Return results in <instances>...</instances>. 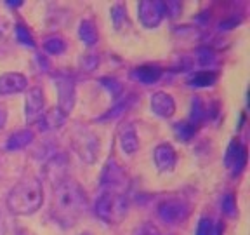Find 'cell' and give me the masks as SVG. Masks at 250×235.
I'll return each instance as SVG.
<instances>
[{
    "instance_id": "836d02e7",
    "label": "cell",
    "mask_w": 250,
    "mask_h": 235,
    "mask_svg": "<svg viewBox=\"0 0 250 235\" xmlns=\"http://www.w3.org/2000/svg\"><path fill=\"white\" fill-rule=\"evenodd\" d=\"M243 21V16L242 14H234V16H231V18H228V20H223L221 23H219V30H233V28H236V26H240V23Z\"/></svg>"
},
{
    "instance_id": "52a82bcc",
    "label": "cell",
    "mask_w": 250,
    "mask_h": 235,
    "mask_svg": "<svg viewBox=\"0 0 250 235\" xmlns=\"http://www.w3.org/2000/svg\"><path fill=\"white\" fill-rule=\"evenodd\" d=\"M99 190H113V192H125L127 190V172L113 157H109L106 161L101 171Z\"/></svg>"
},
{
    "instance_id": "8fae6325",
    "label": "cell",
    "mask_w": 250,
    "mask_h": 235,
    "mask_svg": "<svg viewBox=\"0 0 250 235\" xmlns=\"http://www.w3.org/2000/svg\"><path fill=\"white\" fill-rule=\"evenodd\" d=\"M45 112V96H43V89L39 86L30 87L26 93V99H24V118L30 124H35L42 114Z\"/></svg>"
},
{
    "instance_id": "4fadbf2b",
    "label": "cell",
    "mask_w": 250,
    "mask_h": 235,
    "mask_svg": "<svg viewBox=\"0 0 250 235\" xmlns=\"http://www.w3.org/2000/svg\"><path fill=\"white\" fill-rule=\"evenodd\" d=\"M149 108L151 112L160 118H170L176 114V101L170 94L165 91H155L149 98Z\"/></svg>"
},
{
    "instance_id": "3957f363",
    "label": "cell",
    "mask_w": 250,
    "mask_h": 235,
    "mask_svg": "<svg viewBox=\"0 0 250 235\" xmlns=\"http://www.w3.org/2000/svg\"><path fill=\"white\" fill-rule=\"evenodd\" d=\"M129 212V199L125 192L99 190L94 200V214L106 225H118Z\"/></svg>"
},
{
    "instance_id": "7a4b0ae2",
    "label": "cell",
    "mask_w": 250,
    "mask_h": 235,
    "mask_svg": "<svg viewBox=\"0 0 250 235\" xmlns=\"http://www.w3.org/2000/svg\"><path fill=\"white\" fill-rule=\"evenodd\" d=\"M43 204V185L37 176H24L9 190L5 206L14 216L35 214Z\"/></svg>"
},
{
    "instance_id": "4dcf8cb0",
    "label": "cell",
    "mask_w": 250,
    "mask_h": 235,
    "mask_svg": "<svg viewBox=\"0 0 250 235\" xmlns=\"http://www.w3.org/2000/svg\"><path fill=\"white\" fill-rule=\"evenodd\" d=\"M195 235H215V227L212 223V219L207 218V216H202L196 223Z\"/></svg>"
},
{
    "instance_id": "277c9868",
    "label": "cell",
    "mask_w": 250,
    "mask_h": 235,
    "mask_svg": "<svg viewBox=\"0 0 250 235\" xmlns=\"http://www.w3.org/2000/svg\"><path fill=\"white\" fill-rule=\"evenodd\" d=\"M71 148L82 162L94 164L99 155V140L89 127L77 125L71 136Z\"/></svg>"
},
{
    "instance_id": "d4e9b609",
    "label": "cell",
    "mask_w": 250,
    "mask_h": 235,
    "mask_svg": "<svg viewBox=\"0 0 250 235\" xmlns=\"http://www.w3.org/2000/svg\"><path fill=\"white\" fill-rule=\"evenodd\" d=\"M109 18H111V23H113V28L118 31L125 30L129 26V16H127V7L120 2H117L115 5H111L109 9Z\"/></svg>"
},
{
    "instance_id": "f1b7e54d",
    "label": "cell",
    "mask_w": 250,
    "mask_h": 235,
    "mask_svg": "<svg viewBox=\"0 0 250 235\" xmlns=\"http://www.w3.org/2000/svg\"><path fill=\"white\" fill-rule=\"evenodd\" d=\"M221 211L228 218H234L238 214V208H236V197L233 192H226L221 199Z\"/></svg>"
},
{
    "instance_id": "ba28073f",
    "label": "cell",
    "mask_w": 250,
    "mask_h": 235,
    "mask_svg": "<svg viewBox=\"0 0 250 235\" xmlns=\"http://www.w3.org/2000/svg\"><path fill=\"white\" fill-rule=\"evenodd\" d=\"M68 171H70V157L64 152H54L43 161L42 174L52 185V188L61 181L68 180Z\"/></svg>"
},
{
    "instance_id": "74e56055",
    "label": "cell",
    "mask_w": 250,
    "mask_h": 235,
    "mask_svg": "<svg viewBox=\"0 0 250 235\" xmlns=\"http://www.w3.org/2000/svg\"><path fill=\"white\" fill-rule=\"evenodd\" d=\"M5 5H7V7L16 9V7H21V5H23V2H21V0H16V2H5Z\"/></svg>"
},
{
    "instance_id": "9c48e42d",
    "label": "cell",
    "mask_w": 250,
    "mask_h": 235,
    "mask_svg": "<svg viewBox=\"0 0 250 235\" xmlns=\"http://www.w3.org/2000/svg\"><path fill=\"white\" fill-rule=\"evenodd\" d=\"M247 146L243 145L242 141L238 138H234V140L229 141V145H228L226 152H224V167L229 171V174L233 178H238L247 167Z\"/></svg>"
},
{
    "instance_id": "8992f818",
    "label": "cell",
    "mask_w": 250,
    "mask_h": 235,
    "mask_svg": "<svg viewBox=\"0 0 250 235\" xmlns=\"http://www.w3.org/2000/svg\"><path fill=\"white\" fill-rule=\"evenodd\" d=\"M54 87L58 91V108L68 117L73 112L75 103H77L75 80L68 73L58 71V73H54Z\"/></svg>"
},
{
    "instance_id": "d6a6232c",
    "label": "cell",
    "mask_w": 250,
    "mask_h": 235,
    "mask_svg": "<svg viewBox=\"0 0 250 235\" xmlns=\"http://www.w3.org/2000/svg\"><path fill=\"white\" fill-rule=\"evenodd\" d=\"M183 11V4L181 2H164V12L167 18H177Z\"/></svg>"
},
{
    "instance_id": "6da1fadb",
    "label": "cell",
    "mask_w": 250,
    "mask_h": 235,
    "mask_svg": "<svg viewBox=\"0 0 250 235\" xmlns=\"http://www.w3.org/2000/svg\"><path fill=\"white\" fill-rule=\"evenodd\" d=\"M87 206V193L78 181L68 178L54 187L51 216L61 228L75 227L85 214Z\"/></svg>"
},
{
    "instance_id": "9a60e30c",
    "label": "cell",
    "mask_w": 250,
    "mask_h": 235,
    "mask_svg": "<svg viewBox=\"0 0 250 235\" xmlns=\"http://www.w3.org/2000/svg\"><path fill=\"white\" fill-rule=\"evenodd\" d=\"M165 70L160 65H139V67H134L130 70L129 77L132 78L134 82H139L143 86H153V84L160 82V78L164 77Z\"/></svg>"
},
{
    "instance_id": "44dd1931",
    "label": "cell",
    "mask_w": 250,
    "mask_h": 235,
    "mask_svg": "<svg viewBox=\"0 0 250 235\" xmlns=\"http://www.w3.org/2000/svg\"><path fill=\"white\" fill-rule=\"evenodd\" d=\"M78 39L87 47H94L99 42V31H98L96 23H94V20L83 18V20L80 21V24H78Z\"/></svg>"
},
{
    "instance_id": "d6986e66",
    "label": "cell",
    "mask_w": 250,
    "mask_h": 235,
    "mask_svg": "<svg viewBox=\"0 0 250 235\" xmlns=\"http://www.w3.org/2000/svg\"><path fill=\"white\" fill-rule=\"evenodd\" d=\"M136 101H137V98L134 96V94H127V96H124V98L117 99V103H115V105L111 106L109 110H106L104 114L99 115V117L96 118V122H101V124H104V122L120 118L122 115H125L130 108H132Z\"/></svg>"
},
{
    "instance_id": "2e32d148",
    "label": "cell",
    "mask_w": 250,
    "mask_h": 235,
    "mask_svg": "<svg viewBox=\"0 0 250 235\" xmlns=\"http://www.w3.org/2000/svg\"><path fill=\"white\" fill-rule=\"evenodd\" d=\"M118 145L124 155L132 157L139 150V138H137V129L132 122H125L118 129Z\"/></svg>"
},
{
    "instance_id": "603a6c76",
    "label": "cell",
    "mask_w": 250,
    "mask_h": 235,
    "mask_svg": "<svg viewBox=\"0 0 250 235\" xmlns=\"http://www.w3.org/2000/svg\"><path fill=\"white\" fill-rule=\"evenodd\" d=\"M219 70H196L188 77V86L189 87H210L217 82Z\"/></svg>"
},
{
    "instance_id": "e0dca14e",
    "label": "cell",
    "mask_w": 250,
    "mask_h": 235,
    "mask_svg": "<svg viewBox=\"0 0 250 235\" xmlns=\"http://www.w3.org/2000/svg\"><path fill=\"white\" fill-rule=\"evenodd\" d=\"M28 80L20 71H7L0 75V96H14L26 91Z\"/></svg>"
},
{
    "instance_id": "8d00e7d4",
    "label": "cell",
    "mask_w": 250,
    "mask_h": 235,
    "mask_svg": "<svg viewBox=\"0 0 250 235\" xmlns=\"http://www.w3.org/2000/svg\"><path fill=\"white\" fill-rule=\"evenodd\" d=\"M0 235H7V219L2 211H0Z\"/></svg>"
},
{
    "instance_id": "5b68a950",
    "label": "cell",
    "mask_w": 250,
    "mask_h": 235,
    "mask_svg": "<svg viewBox=\"0 0 250 235\" xmlns=\"http://www.w3.org/2000/svg\"><path fill=\"white\" fill-rule=\"evenodd\" d=\"M189 214H191V206L181 197H168L156 206V216L162 219V223L168 227L183 225L189 218Z\"/></svg>"
},
{
    "instance_id": "d590c367",
    "label": "cell",
    "mask_w": 250,
    "mask_h": 235,
    "mask_svg": "<svg viewBox=\"0 0 250 235\" xmlns=\"http://www.w3.org/2000/svg\"><path fill=\"white\" fill-rule=\"evenodd\" d=\"M7 108L5 105H0V131L5 129V125H7Z\"/></svg>"
},
{
    "instance_id": "e575fe53",
    "label": "cell",
    "mask_w": 250,
    "mask_h": 235,
    "mask_svg": "<svg viewBox=\"0 0 250 235\" xmlns=\"http://www.w3.org/2000/svg\"><path fill=\"white\" fill-rule=\"evenodd\" d=\"M35 63L39 65L40 71H51V61L47 59V56L43 52H37L35 54Z\"/></svg>"
},
{
    "instance_id": "ffe728a7",
    "label": "cell",
    "mask_w": 250,
    "mask_h": 235,
    "mask_svg": "<svg viewBox=\"0 0 250 235\" xmlns=\"http://www.w3.org/2000/svg\"><path fill=\"white\" fill-rule=\"evenodd\" d=\"M35 141V133L31 129H18L14 133L9 134L7 141H5V152H21V150L28 148Z\"/></svg>"
},
{
    "instance_id": "4316f807",
    "label": "cell",
    "mask_w": 250,
    "mask_h": 235,
    "mask_svg": "<svg viewBox=\"0 0 250 235\" xmlns=\"http://www.w3.org/2000/svg\"><path fill=\"white\" fill-rule=\"evenodd\" d=\"M98 82L108 91L111 98H115V99L122 98V94H124V84H122L117 77H108V75H104V77L99 78Z\"/></svg>"
},
{
    "instance_id": "5bb4252c",
    "label": "cell",
    "mask_w": 250,
    "mask_h": 235,
    "mask_svg": "<svg viewBox=\"0 0 250 235\" xmlns=\"http://www.w3.org/2000/svg\"><path fill=\"white\" fill-rule=\"evenodd\" d=\"M215 114H217V103L212 106L210 103L207 105L200 96H193L191 101H189V120L188 122L193 124L195 127H198L207 118H214Z\"/></svg>"
},
{
    "instance_id": "30bf717a",
    "label": "cell",
    "mask_w": 250,
    "mask_h": 235,
    "mask_svg": "<svg viewBox=\"0 0 250 235\" xmlns=\"http://www.w3.org/2000/svg\"><path fill=\"white\" fill-rule=\"evenodd\" d=\"M137 18H139L141 26L148 28V30H155L162 24L165 18L164 12V2L160 0H143L137 4Z\"/></svg>"
},
{
    "instance_id": "cb8c5ba5",
    "label": "cell",
    "mask_w": 250,
    "mask_h": 235,
    "mask_svg": "<svg viewBox=\"0 0 250 235\" xmlns=\"http://www.w3.org/2000/svg\"><path fill=\"white\" fill-rule=\"evenodd\" d=\"M195 63L200 70H215L219 65V58L210 47H198L195 51Z\"/></svg>"
},
{
    "instance_id": "484cf974",
    "label": "cell",
    "mask_w": 250,
    "mask_h": 235,
    "mask_svg": "<svg viewBox=\"0 0 250 235\" xmlns=\"http://www.w3.org/2000/svg\"><path fill=\"white\" fill-rule=\"evenodd\" d=\"M172 129H174V134H176L177 140L183 141V143H188V141H191L195 138L198 127H195V125L189 124L188 120H179L172 125Z\"/></svg>"
},
{
    "instance_id": "7c38bea8",
    "label": "cell",
    "mask_w": 250,
    "mask_h": 235,
    "mask_svg": "<svg viewBox=\"0 0 250 235\" xmlns=\"http://www.w3.org/2000/svg\"><path fill=\"white\" fill-rule=\"evenodd\" d=\"M177 152L170 143H160L153 150V162L160 172H172L177 165Z\"/></svg>"
},
{
    "instance_id": "f546056e",
    "label": "cell",
    "mask_w": 250,
    "mask_h": 235,
    "mask_svg": "<svg viewBox=\"0 0 250 235\" xmlns=\"http://www.w3.org/2000/svg\"><path fill=\"white\" fill-rule=\"evenodd\" d=\"M99 67V56L94 54V52H87L80 58V68H82L85 73H92L96 68Z\"/></svg>"
},
{
    "instance_id": "ac0fdd59",
    "label": "cell",
    "mask_w": 250,
    "mask_h": 235,
    "mask_svg": "<svg viewBox=\"0 0 250 235\" xmlns=\"http://www.w3.org/2000/svg\"><path fill=\"white\" fill-rule=\"evenodd\" d=\"M64 124H66V115L62 114L58 106L51 110H45L42 114V117L35 122L37 131H40V133H52V131L61 129Z\"/></svg>"
},
{
    "instance_id": "f35d334b",
    "label": "cell",
    "mask_w": 250,
    "mask_h": 235,
    "mask_svg": "<svg viewBox=\"0 0 250 235\" xmlns=\"http://www.w3.org/2000/svg\"><path fill=\"white\" fill-rule=\"evenodd\" d=\"M82 235H90V234H82Z\"/></svg>"
},
{
    "instance_id": "7402d4cb",
    "label": "cell",
    "mask_w": 250,
    "mask_h": 235,
    "mask_svg": "<svg viewBox=\"0 0 250 235\" xmlns=\"http://www.w3.org/2000/svg\"><path fill=\"white\" fill-rule=\"evenodd\" d=\"M43 54L49 56H62L68 49V42L64 40V37L59 33H52V35L45 37L42 42Z\"/></svg>"
},
{
    "instance_id": "83f0119b",
    "label": "cell",
    "mask_w": 250,
    "mask_h": 235,
    "mask_svg": "<svg viewBox=\"0 0 250 235\" xmlns=\"http://www.w3.org/2000/svg\"><path fill=\"white\" fill-rule=\"evenodd\" d=\"M14 33H16V40H18L21 46L30 47V49H35L37 47V42H35V39H33V33L28 30L26 24L18 23L14 26Z\"/></svg>"
},
{
    "instance_id": "1f68e13d",
    "label": "cell",
    "mask_w": 250,
    "mask_h": 235,
    "mask_svg": "<svg viewBox=\"0 0 250 235\" xmlns=\"http://www.w3.org/2000/svg\"><path fill=\"white\" fill-rule=\"evenodd\" d=\"M132 235H162L160 230L156 225H153L151 221H146V223H141L134 228Z\"/></svg>"
}]
</instances>
